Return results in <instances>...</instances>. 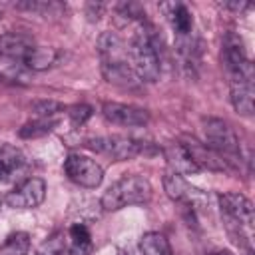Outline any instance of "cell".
<instances>
[{
	"mask_svg": "<svg viewBox=\"0 0 255 255\" xmlns=\"http://www.w3.org/2000/svg\"><path fill=\"white\" fill-rule=\"evenodd\" d=\"M221 215L227 227V233L241 245H251L253 231V203L241 193H221L219 195Z\"/></svg>",
	"mask_w": 255,
	"mask_h": 255,
	"instance_id": "obj_1",
	"label": "cell"
},
{
	"mask_svg": "<svg viewBox=\"0 0 255 255\" xmlns=\"http://www.w3.org/2000/svg\"><path fill=\"white\" fill-rule=\"evenodd\" d=\"M128 60L139 82L159 80V56L155 48V38L149 30L137 28L128 44Z\"/></svg>",
	"mask_w": 255,
	"mask_h": 255,
	"instance_id": "obj_2",
	"label": "cell"
},
{
	"mask_svg": "<svg viewBox=\"0 0 255 255\" xmlns=\"http://www.w3.org/2000/svg\"><path fill=\"white\" fill-rule=\"evenodd\" d=\"M151 183L143 175H124L104 191L102 207L106 211H118L128 205H143L151 199Z\"/></svg>",
	"mask_w": 255,
	"mask_h": 255,
	"instance_id": "obj_3",
	"label": "cell"
},
{
	"mask_svg": "<svg viewBox=\"0 0 255 255\" xmlns=\"http://www.w3.org/2000/svg\"><path fill=\"white\" fill-rule=\"evenodd\" d=\"M201 131H203L205 143L211 149H215L225 161H233V159H237V155L241 157L239 137L227 122H223L219 118H203Z\"/></svg>",
	"mask_w": 255,
	"mask_h": 255,
	"instance_id": "obj_4",
	"label": "cell"
},
{
	"mask_svg": "<svg viewBox=\"0 0 255 255\" xmlns=\"http://www.w3.org/2000/svg\"><path fill=\"white\" fill-rule=\"evenodd\" d=\"M86 147H90L96 153L108 155L116 161H124V159H131L137 153L143 151V145L128 135H98V137H90L86 139Z\"/></svg>",
	"mask_w": 255,
	"mask_h": 255,
	"instance_id": "obj_5",
	"label": "cell"
},
{
	"mask_svg": "<svg viewBox=\"0 0 255 255\" xmlns=\"http://www.w3.org/2000/svg\"><path fill=\"white\" fill-rule=\"evenodd\" d=\"M64 171L68 175V179H72L74 183L82 185V187H98L104 179V169L102 165L86 155L80 153H70L64 161Z\"/></svg>",
	"mask_w": 255,
	"mask_h": 255,
	"instance_id": "obj_6",
	"label": "cell"
},
{
	"mask_svg": "<svg viewBox=\"0 0 255 255\" xmlns=\"http://www.w3.org/2000/svg\"><path fill=\"white\" fill-rule=\"evenodd\" d=\"M163 189L169 199L183 203L189 211H195L199 207H207V195L185 181L183 175H177L173 171L163 175Z\"/></svg>",
	"mask_w": 255,
	"mask_h": 255,
	"instance_id": "obj_7",
	"label": "cell"
},
{
	"mask_svg": "<svg viewBox=\"0 0 255 255\" xmlns=\"http://www.w3.org/2000/svg\"><path fill=\"white\" fill-rule=\"evenodd\" d=\"M46 197V183L40 177H28L22 183H18L8 195L4 197V203L12 209H34L38 207Z\"/></svg>",
	"mask_w": 255,
	"mask_h": 255,
	"instance_id": "obj_8",
	"label": "cell"
},
{
	"mask_svg": "<svg viewBox=\"0 0 255 255\" xmlns=\"http://www.w3.org/2000/svg\"><path fill=\"white\" fill-rule=\"evenodd\" d=\"M102 114L108 122L124 128H141L147 126L149 114L141 108L129 106V104H118V102H106L102 106Z\"/></svg>",
	"mask_w": 255,
	"mask_h": 255,
	"instance_id": "obj_9",
	"label": "cell"
},
{
	"mask_svg": "<svg viewBox=\"0 0 255 255\" xmlns=\"http://www.w3.org/2000/svg\"><path fill=\"white\" fill-rule=\"evenodd\" d=\"M253 72H245V74H235L231 76V104L235 108L237 114L241 116H253V98H255V88H253Z\"/></svg>",
	"mask_w": 255,
	"mask_h": 255,
	"instance_id": "obj_10",
	"label": "cell"
},
{
	"mask_svg": "<svg viewBox=\"0 0 255 255\" xmlns=\"http://www.w3.org/2000/svg\"><path fill=\"white\" fill-rule=\"evenodd\" d=\"M179 143L187 149V153L191 155L193 163L199 169H209V171H225L227 169V161L215 149H211L207 143H203L195 137H189V135H183Z\"/></svg>",
	"mask_w": 255,
	"mask_h": 255,
	"instance_id": "obj_11",
	"label": "cell"
},
{
	"mask_svg": "<svg viewBox=\"0 0 255 255\" xmlns=\"http://www.w3.org/2000/svg\"><path fill=\"white\" fill-rule=\"evenodd\" d=\"M36 44L32 42V38H28L26 34H18V32H8L0 36V58L10 60V62H20L24 64V58L28 56V52L34 48Z\"/></svg>",
	"mask_w": 255,
	"mask_h": 255,
	"instance_id": "obj_12",
	"label": "cell"
},
{
	"mask_svg": "<svg viewBox=\"0 0 255 255\" xmlns=\"http://www.w3.org/2000/svg\"><path fill=\"white\" fill-rule=\"evenodd\" d=\"M24 169H26L24 153L12 143L0 145V183L14 181Z\"/></svg>",
	"mask_w": 255,
	"mask_h": 255,
	"instance_id": "obj_13",
	"label": "cell"
},
{
	"mask_svg": "<svg viewBox=\"0 0 255 255\" xmlns=\"http://www.w3.org/2000/svg\"><path fill=\"white\" fill-rule=\"evenodd\" d=\"M163 157L167 161V165L171 167L173 173L177 175H193L199 171V167L193 163L191 155L187 153V149L179 143V141H171L163 147Z\"/></svg>",
	"mask_w": 255,
	"mask_h": 255,
	"instance_id": "obj_14",
	"label": "cell"
},
{
	"mask_svg": "<svg viewBox=\"0 0 255 255\" xmlns=\"http://www.w3.org/2000/svg\"><path fill=\"white\" fill-rule=\"evenodd\" d=\"M102 74L110 84L120 86V88H137V84H139L137 76L133 74V70L128 62L114 64V66H102Z\"/></svg>",
	"mask_w": 255,
	"mask_h": 255,
	"instance_id": "obj_15",
	"label": "cell"
},
{
	"mask_svg": "<svg viewBox=\"0 0 255 255\" xmlns=\"http://www.w3.org/2000/svg\"><path fill=\"white\" fill-rule=\"evenodd\" d=\"M163 10H167V18L171 22V28L179 34V36H187L193 28V16L187 10L185 4H169V6H161Z\"/></svg>",
	"mask_w": 255,
	"mask_h": 255,
	"instance_id": "obj_16",
	"label": "cell"
},
{
	"mask_svg": "<svg viewBox=\"0 0 255 255\" xmlns=\"http://www.w3.org/2000/svg\"><path fill=\"white\" fill-rule=\"evenodd\" d=\"M70 237V255H90L92 251V235L84 223H74L68 231Z\"/></svg>",
	"mask_w": 255,
	"mask_h": 255,
	"instance_id": "obj_17",
	"label": "cell"
},
{
	"mask_svg": "<svg viewBox=\"0 0 255 255\" xmlns=\"http://www.w3.org/2000/svg\"><path fill=\"white\" fill-rule=\"evenodd\" d=\"M56 60H58V50L46 48V46H34L24 58V66L30 70H46L54 66Z\"/></svg>",
	"mask_w": 255,
	"mask_h": 255,
	"instance_id": "obj_18",
	"label": "cell"
},
{
	"mask_svg": "<svg viewBox=\"0 0 255 255\" xmlns=\"http://www.w3.org/2000/svg\"><path fill=\"white\" fill-rule=\"evenodd\" d=\"M139 249H141V255H171L167 239L157 231L145 233L139 241Z\"/></svg>",
	"mask_w": 255,
	"mask_h": 255,
	"instance_id": "obj_19",
	"label": "cell"
},
{
	"mask_svg": "<svg viewBox=\"0 0 255 255\" xmlns=\"http://www.w3.org/2000/svg\"><path fill=\"white\" fill-rule=\"evenodd\" d=\"M56 120L54 118H38L34 122H28L24 124L20 129H18V135L22 139H34V137H42L46 133H50L54 128H56Z\"/></svg>",
	"mask_w": 255,
	"mask_h": 255,
	"instance_id": "obj_20",
	"label": "cell"
},
{
	"mask_svg": "<svg viewBox=\"0 0 255 255\" xmlns=\"http://www.w3.org/2000/svg\"><path fill=\"white\" fill-rule=\"evenodd\" d=\"M30 249V235L26 231H16L6 237L0 245V255H28Z\"/></svg>",
	"mask_w": 255,
	"mask_h": 255,
	"instance_id": "obj_21",
	"label": "cell"
},
{
	"mask_svg": "<svg viewBox=\"0 0 255 255\" xmlns=\"http://www.w3.org/2000/svg\"><path fill=\"white\" fill-rule=\"evenodd\" d=\"M18 10H28V12H36L40 16H62L64 12V4L60 2H46V0H24V2H16Z\"/></svg>",
	"mask_w": 255,
	"mask_h": 255,
	"instance_id": "obj_22",
	"label": "cell"
},
{
	"mask_svg": "<svg viewBox=\"0 0 255 255\" xmlns=\"http://www.w3.org/2000/svg\"><path fill=\"white\" fill-rule=\"evenodd\" d=\"M66 114H68L72 126L78 128V126H84V124L92 118V108L86 106V104H74V106L66 108Z\"/></svg>",
	"mask_w": 255,
	"mask_h": 255,
	"instance_id": "obj_23",
	"label": "cell"
},
{
	"mask_svg": "<svg viewBox=\"0 0 255 255\" xmlns=\"http://www.w3.org/2000/svg\"><path fill=\"white\" fill-rule=\"evenodd\" d=\"M32 110L38 118H54V114L64 110V106L60 102H54V100H38L32 104Z\"/></svg>",
	"mask_w": 255,
	"mask_h": 255,
	"instance_id": "obj_24",
	"label": "cell"
},
{
	"mask_svg": "<svg viewBox=\"0 0 255 255\" xmlns=\"http://www.w3.org/2000/svg\"><path fill=\"white\" fill-rule=\"evenodd\" d=\"M118 255H141L139 245H129V247H120Z\"/></svg>",
	"mask_w": 255,
	"mask_h": 255,
	"instance_id": "obj_25",
	"label": "cell"
},
{
	"mask_svg": "<svg viewBox=\"0 0 255 255\" xmlns=\"http://www.w3.org/2000/svg\"><path fill=\"white\" fill-rule=\"evenodd\" d=\"M2 82H4V76H2V72H0V84H2Z\"/></svg>",
	"mask_w": 255,
	"mask_h": 255,
	"instance_id": "obj_26",
	"label": "cell"
},
{
	"mask_svg": "<svg viewBox=\"0 0 255 255\" xmlns=\"http://www.w3.org/2000/svg\"><path fill=\"white\" fill-rule=\"evenodd\" d=\"M213 255H231V253H213Z\"/></svg>",
	"mask_w": 255,
	"mask_h": 255,
	"instance_id": "obj_27",
	"label": "cell"
},
{
	"mask_svg": "<svg viewBox=\"0 0 255 255\" xmlns=\"http://www.w3.org/2000/svg\"><path fill=\"white\" fill-rule=\"evenodd\" d=\"M28 255H40V253H28Z\"/></svg>",
	"mask_w": 255,
	"mask_h": 255,
	"instance_id": "obj_28",
	"label": "cell"
},
{
	"mask_svg": "<svg viewBox=\"0 0 255 255\" xmlns=\"http://www.w3.org/2000/svg\"><path fill=\"white\" fill-rule=\"evenodd\" d=\"M0 20H2V10H0Z\"/></svg>",
	"mask_w": 255,
	"mask_h": 255,
	"instance_id": "obj_29",
	"label": "cell"
}]
</instances>
